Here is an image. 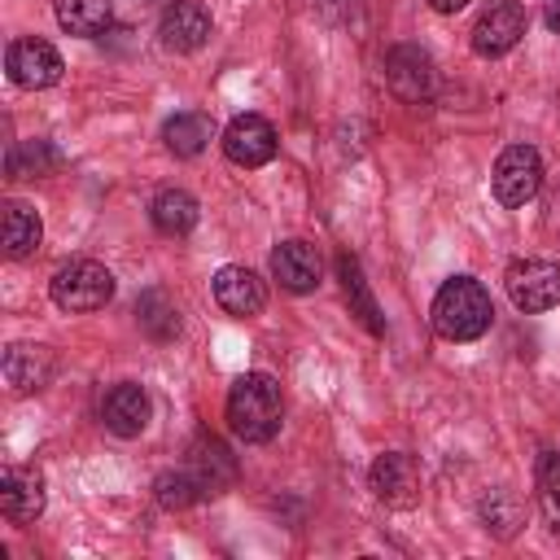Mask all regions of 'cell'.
<instances>
[{"mask_svg":"<svg viewBox=\"0 0 560 560\" xmlns=\"http://www.w3.org/2000/svg\"><path fill=\"white\" fill-rule=\"evenodd\" d=\"M101 420H105V429L118 433V438L144 433V424H149V394H144L136 381H118V385L101 398Z\"/></svg>","mask_w":560,"mask_h":560,"instance_id":"cell-13","label":"cell"},{"mask_svg":"<svg viewBox=\"0 0 560 560\" xmlns=\"http://www.w3.org/2000/svg\"><path fill=\"white\" fill-rule=\"evenodd\" d=\"M197 499H201V486H197V477L188 468H175V472L158 477V503L162 508H188Z\"/></svg>","mask_w":560,"mask_h":560,"instance_id":"cell-26","label":"cell"},{"mask_svg":"<svg viewBox=\"0 0 560 560\" xmlns=\"http://www.w3.org/2000/svg\"><path fill=\"white\" fill-rule=\"evenodd\" d=\"M542 22H547V31L560 35V0H542Z\"/></svg>","mask_w":560,"mask_h":560,"instance_id":"cell-28","label":"cell"},{"mask_svg":"<svg viewBox=\"0 0 560 560\" xmlns=\"http://www.w3.org/2000/svg\"><path fill=\"white\" fill-rule=\"evenodd\" d=\"M214 302H219L228 315L249 319V315H258V311L267 306V289H262V280H258L249 267L228 262V267L214 271Z\"/></svg>","mask_w":560,"mask_h":560,"instance_id":"cell-12","label":"cell"},{"mask_svg":"<svg viewBox=\"0 0 560 560\" xmlns=\"http://www.w3.org/2000/svg\"><path fill=\"white\" fill-rule=\"evenodd\" d=\"M284 420L280 385L267 372H245L228 389V424L241 442H271Z\"/></svg>","mask_w":560,"mask_h":560,"instance_id":"cell-1","label":"cell"},{"mask_svg":"<svg viewBox=\"0 0 560 560\" xmlns=\"http://www.w3.org/2000/svg\"><path fill=\"white\" fill-rule=\"evenodd\" d=\"M48 376H52V354H48L44 346H26V341H18V346L4 350V381H9L18 394L39 389Z\"/></svg>","mask_w":560,"mask_h":560,"instance_id":"cell-17","label":"cell"},{"mask_svg":"<svg viewBox=\"0 0 560 560\" xmlns=\"http://www.w3.org/2000/svg\"><path fill=\"white\" fill-rule=\"evenodd\" d=\"M490 188H494V201L516 210L525 201H534V192L542 188V158L538 149L529 144H508L490 171Z\"/></svg>","mask_w":560,"mask_h":560,"instance_id":"cell-4","label":"cell"},{"mask_svg":"<svg viewBox=\"0 0 560 560\" xmlns=\"http://www.w3.org/2000/svg\"><path fill=\"white\" fill-rule=\"evenodd\" d=\"M521 35H525L521 0H494L472 26V52L477 57H503V52H512L521 44Z\"/></svg>","mask_w":560,"mask_h":560,"instance_id":"cell-9","label":"cell"},{"mask_svg":"<svg viewBox=\"0 0 560 560\" xmlns=\"http://www.w3.org/2000/svg\"><path fill=\"white\" fill-rule=\"evenodd\" d=\"M158 39L171 52H197L210 39V13H206V4H197V0L166 4L162 22H158Z\"/></svg>","mask_w":560,"mask_h":560,"instance_id":"cell-11","label":"cell"},{"mask_svg":"<svg viewBox=\"0 0 560 560\" xmlns=\"http://www.w3.org/2000/svg\"><path fill=\"white\" fill-rule=\"evenodd\" d=\"M494 319L490 293L472 276H451L433 298V328L446 341H477Z\"/></svg>","mask_w":560,"mask_h":560,"instance_id":"cell-2","label":"cell"},{"mask_svg":"<svg viewBox=\"0 0 560 560\" xmlns=\"http://www.w3.org/2000/svg\"><path fill=\"white\" fill-rule=\"evenodd\" d=\"M48 293L61 311H101L114 298V276H109V267H101L92 258H74L52 271Z\"/></svg>","mask_w":560,"mask_h":560,"instance_id":"cell-3","label":"cell"},{"mask_svg":"<svg viewBox=\"0 0 560 560\" xmlns=\"http://www.w3.org/2000/svg\"><path fill=\"white\" fill-rule=\"evenodd\" d=\"M429 4H433L438 13H459V9L468 4V0H429Z\"/></svg>","mask_w":560,"mask_h":560,"instance_id":"cell-29","label":"cell"},{"mask_svg":"<svg viewBox=\"0 0 560 560\" xmlns=\"http://www.w3.org/2000/svg\"><path fill=\"white\" fill-rule=\"evenodd\" d=\"M149 214H153V228H158V232L184 236V232L197 228V197L184 192V188H162V192L153 197Z\"/></svg>","mask_w":560,"mask_h":560,"instance_id":"cell-18","label":"cell"},{"mask_svg":"<svg viewBox=\"0 0 560 560\" xmlns=\"http://www.w3.org/2000/svg\"><path fill=\"white\" fill-rule=\"evenodd\" d=\"M57 149L48 144V140H22V144H13L9 149V175H18V179H35V175H48V171H57Z\"/></svg>","mask_w":560,"mask_h":560,"instance_id":"cell-24","label":"cell"},{"mask_svg":"<svg viewBox=\"0 0 560 560\" xmlns=\"http://www.w3.org/2000/svg\"><path fill=\"white\" fill-rule=\"evenodd\" d=\"M4 70H9V79L18 83V88H31V92H39V88H52L57 79H61V52L48 44V39H35V35H26V39H13L9 44V52H4Z\"/></svg>","mask_w":560,"mask_h":560,"instance_id":"cell-6","label":"cell"},{"mask_svg":"<svg viewBox=\"0 0 560 560\" xmlns=\"http://www.w3.org/2000/svg\"><path fill=\"white\" fill-rule=\"evenodd\" d=\"M109 18H114L109 0H57V22L70 35L92 39V35H101L109 26Z\"/></svg>","mask_w":560,"mask_h":560,"instance_id":"cell-22","label":"cell"},{"mask_svg":"<svg viewBox=\"0 0 560 560\" xmlns=\"http://www.w3.org/2000/svg\"><path fill=\"white\" fill-rule=\"evenodd\" d=\"M481 516H486V529H494L499 538H508L516 525H521V508L499 490V494H490L486 503H481Z\"/></svg>","mask_w":560,"mask_h":560,"instance_id":"cell-27","label":"cell"},{"mask_svg":"<svg viewBox=\"0 0 560 560\" xmlns=\"http://www.w3.org/2000/svg\"><path fill=\"white\" fill-rule=\"evenodd\" d=\"M368 477H372V490H376L381 503H389V508H416L420 503V468H416L411 455L385 451V455L372 459Z\"/></svg>","mask_w":560,"mask_h":560,"instance_id":"cell-10","label":"cell"},{"mask_svg":"<svg viewBox=\"0 0 560 560\" xmlns=\"http://www.w3.org/2000/svg\"><path fill=\"white\" fill-rule=\"evenodd\" d=\"M508 298L516 311L538 315L560 302V267L547 258H521L508 267Z\"/></svg>","mask_w":560,"mask_h":560,"instance_id":"cell-5","label":"cell"},{"mask_svg":"<svg viewBox=\"0 0 560 560\" xmlns=\"http://www.w3.org/2000/svg\"><path fill=\"white\" fill-rule=\"evenodd\" d=\"M184 468L197 477L201 494H223L232 486V477H236V459L228 455V446L219 438H197Z\"/></svg>","mask_w":560,"mask_h":560,"instance_id":"cell-16","label":"cell"},{"mask_svg":"<svg viewBox=\"0 0 560 560\" xmlns=\"http://www.w3.org/2000/svg\"><path fill=\"white\" fill-rule=\"evenodd\" d=\"M39 236H44L39 214L26 201H9L4 206V254L9 258H26V254H35Z\"/></svg>","mask_w":560,"mask_h":560,"instance_id":"cell-20","label":"cell"},{"mask_svg":"<svg viewBox=\"0 0 560 560\" xmlns=\"http://www.w3.org/2000/svg\"><path fill=\"white\" fill-rule=\"evenodd\" d=\"M210 118L206 114H192V109H184V114H175V118H166V127H162V140H166V149L175 153V158H197L206 144H210Z\"/></svg>","mask_w":560,"mask_h":560,"instance_id":"cell-19","label":"cell"},{"mask_svg":"<svg viewBox=\"0 0 560 560\" xmlns=\"http://www.w3.org/2000/svg\"><path fill=\"white\" fill-rule=\"evenodd\" d=\"M0 512L13 525H31L44 512V477L35 468H4L0 472Z\"/></svg>","mask_w":560,"mask_h":560,"instance_id":"cell-14","label":"cell"},{"mask_svg":"<svg viewBox=\"0 0 560 560\" xmlns=\"http://www.w3.org/2000/svg\"><path fill=\"white\" fill-rule=\"evenodd\" d=\"M276 127L262 118V114H236L232 122H228V131H223V153H228V162H236V166H245V171H254V166H267L271 158H276Z\"/></svg>","mask_w":560,"mask_h":560,"instance_id":"cell-7","label":"cell"},{"mask_svg":"<svg viewBox=\"0 0 560 560\" xmlns=\"http://www.w3.org/2000/svg\"><path fill=\"white\" fill-rule=\"evenodd\" d=\"M337 271H341V284H346V298H350V306H354V315L368 324V332H385V319H381V306H376V298H372V289H368V280H363V271H359V262L350 258V254H341L337 258Z\"/></svg>","mask_w":560,"mask_h":560,"instance_id":"cell-21","label":"cell"},{"mask_svg":"<svg viewBox=\"0 0 560 560\" xmlns=\"http://www.w3.org/2000/svg\"><path fill=\"white\" fill-rule=\"evenodd\" d=\"M136 319H140V328H144L153 341H171V337L179 332V311H175V302H171L162 289H149V293L140 298Z\"/></svg>","mask_w":560,"mask_h":560,"instance_id":"cell-23","label":"cell"},{"mask_svg":"<svg viewBox=\"0 0 560 560\" xmlns=\"http://www.w3.org/2000/svg\"><path fill=\"white\" fill-rule=\"evenodd\" d=\"M271 276L289 293H311L319 284V254L306 241H280L271 249Z\"/></svg>","mask_w":560,"mask_h":560,"instance_id":"cell-15","label":"cell"},{"mask_svg":"<svg viewBox=\"0 0 560 560\" xmlns=\"http://www.w3.org/2000/svg\"><path fill=\"white\" fill-rule=\"evenodd\" d=\"M385 79L389 88L402 96V101H429L433 88H438V70H433V57L416 44H398L385 52Z\"/></svg>","mask_w":560,"mask_h":560,"instance_id":"cell-8","label":"cell"},{"mask_svg":"<svg viewBox=\"0 0 560 560\" xmlns=\"http://www.w3.org/2000/svg\"><path fill=\"white\" fill-rule=\"evenodd\" d=\"M538 503H542V516L551 521V529H560V455L556 451L538 455Z\"/></svg>","mask_w":560,"mask_h":560,"instance_id":"cell-25","label":"cell"}]
</instances>
